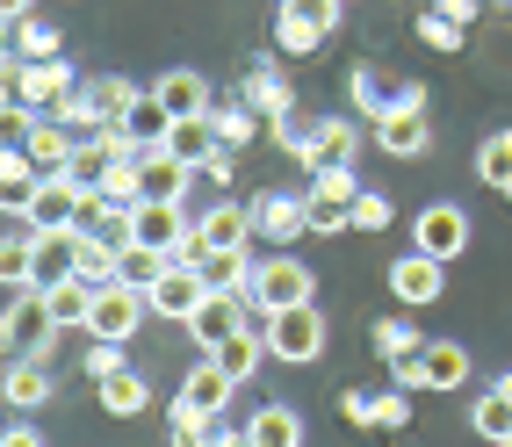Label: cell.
I'll return each mask as SVG.
<instances>
[{
  "label": "cell",
  "instance_id": "1",
  "mask_svg": "<svg viewBox=\"0 0 512 447\" xmlns=\"http://www.w3.org/2000/svg\"><path fill=\"white\" fill-rule=\"evenodd\" d=\"M0 80H8V101H29L37 116H58L65 101L80 94L65 58H8V65H0Z\"/></svg>",
  "mask_w": 512,
  "mask_h": 447
},
{
  "label": "cell",
  "instance_id": "2",
  "mask_svg": "<svg viewBox=\"0 0 512 447\" xmlns=\"http://www.w3.org/2000/svg\"><path fill=\"white\" fill-rule=\"evenodd\" d=\"M58 332H65V325L51 318L44 289H8V318H0V347H8L15 361H44Z\"/></svg>",
  "mask_w": 512,
  "mask_h": 447
},
{
  "label": "cell",
  "instance_id": "3",
  "mask_svg": "<svg viewBox=\"0 0 512 447\" xmlns=\"http://www.w3.org/2000/svg\"><path fill=\"white\" fill-rule=\"evenodd\" d=\"M318 296V274L303 267L296 253H267L260 267H253V289H246V303L260 318H275V311H296V303H311Z\"/></svg>",
  "mask_w": 512,
  "mask_h": 447
},
{
  "label": "cell",
  "instance_id": "4",
  "mask_svg": "<svg viewBox=\"0 0 512 447\" xmlns=\"http://www.w3.org/2000/svg\"><path fill=\"white\" fill-rule=\"evenodd\" d=\"M260 332H267V354H275V361H289V368H311V361L325 354V339H332L318 303H296V311L260 318Z\"/></svg>",
  "mask_w": 512,
  "mask_h": 447
},
{
  "label": "cell",
  "instance_id": "5",
  "mask_svg": "<svg viewBox=\"0 0 512 447\" xmlns=\"http://www.w3.org/2000/svg\"><path fill=\"white\" fill-rule=\"evenodd\" d=\"M145 318H152L145 289H130L123 274H116V282H101V289H94V318H87V332H94V339H116V347H130Z\"/></svg>",
  "mask_w": 512,
  "mask_h": 447
},
{
  "label": "cell",
  "instance_id": "6",
  "mask_svg": "<svg viewBox=\"0 0 512 447\" xmlns=\"http://www.w3.org/2000/svg\"><path fill=\"white\" fill-rule=\"evenodd\" d=\"M469 210H455V202H426V210L412 217V246L433 253V260H462L469 253Z\"/></svg>",
  "mask_w": 512,
  "mask_h": 447
},
{
  "label": "cell",
  "instance_id": "7",
  "mask_svg": "<svg viewBox=\"0 0 512 447\" xmlns=\"http://www.w3.org/2000/svg\"><path fill=\"white\" fill-rule=\"evenodd\" d=\"M246 311H253L246 296H224V289H210V296H202L195 311H188V339H195L202 354H217V347H231V339L246 332Z\"/></svg>",
  "mask_w": 512,
  "mask_h": 447
},
{
  "label": "cell",
  "instance_id": "8",
  "mask_svg": "<svg viewBox=\"0 0 512 447\" xmlns=\"http://www.w3.org/2000/svg\"><path fill=\"white\" fill-rule=\"evenodd\" d=\"M347 94H354V109H361L368 123H383L390 109H426V87H419V80H383L375 65H354Z\"/></svg>",
  "mask_w": 512,
  "mask_h": 447
},
{
  "label": "cell",
  "instance_id": "9",
  "mask_svg": "<svg viewBox=\"0 0 512 447\" xmlns=\"http://www.w3.org/2000/svg\"><path fill=\"white\" fill-rule=\"evenodd\" d=\"M195 231V217L181 210V202H166V195H145L138 210H130V224H123V238H138V246H159L166 260H174V246Z\"/></svg>",
  "mask_w": 512,
  "mask_h": 447
},
{
  "label": "cell",
  "instance_id": "10",
  "mask_svg": "<svg viewBox=\"0 0 512 447\" xmlns=\"http://www.w3.org/2000/svg\"><path fill=\"white\" fill-rule=\"evenodd\" d=\"M440 289H448V260H433V253H404L390 260V296L404 303V311H426V303H440Z\"/></svg>",
  "mask_w": 512,
  "mask_h": 447
},
{
  "label": "cell",
  "instance_id": "11",
  "mask_svg": "<svg viewBox=\"0 0 512 447\" xmlns=\"http://www.w3.org/2000/svg\"><path fill=\"white\" fill-rule=\"evenodd\" d=\"M303 174H325V166H361V123H347V116H318V130H311V145H303Z\"/></svg>",
  "mask_w": 512,
  "mask_h": 447
},
{
  "label": "cell",
  "instance_id": "12",
  "mask_svg": "<svg viewBox=\"0 0 512 447\" xmlns=\"http://www.w3.org/2000/svg\"><path fill=\"white\" fill-rule=\"evenodd\" d=\"M210 296V282H202V267H166L159 282L145 289V303H152V318H174V325H188V311Z\"/></svg>",
  "mask_w": 512,
  "mask_h": 447
},
{
  "label": "cell",
  "instance_id": "13",
  "mask_svg": "<svg viewBox=\"0 0 512 447\" xmlns=\"http://www.w3.org/2000/svg\"><path fill=\"white\" fill-rule=\"evenodd\" d=\"M231 397H238V375H231L217 354H202V361L181 375V404H188V411H231Z\"/></svg>",
  "mask_w": 512,
  "mask_h": 447
},
{
  "label": "cell",
  "instance_id": "14",
  "mask_svg": "<svg viewBox=\"0 0 512 447\" xmlns=\"http://www.w3.org/2000/svg\"><path fill=\"white\" fill-rule=\"evenodd\" d=\"M152 101H159V109L166 116H174V123H188V116H210V80H202V73H188V65H174V73H159V87H152Z\"/></svg>",
  "mask_w": 512,
  "mask_h": 447
},
{
  "label": "cell",
  "instance_id": "15",
  "mask_svg": "<svg viewBox=\"0 0 512 447\" xmlns=\"http://www.w3.org/2000/svg\"><path fill=\"white\" fill-rule=\"evenodd\" d=\"M375 145H383L390 159H426V152H433V123H426V109H390L383 123H375Z\"/></svg>",
  "mask_w": 512,
  "mask_h": 447
},
{
  "label": "cell",
  "instance_id": "16",
  "mask_svg": "<svg viewBox=\"0 0 512 447\" xmlns=\"http://www.w3.org/2000/svg\"><path fill=\"white\" fill-rule=\"evenodd\" d=\"M253 231L282 246V238H303V231H311V210H303V195L267 188V195H253Z\"/></svg>",
  "mask_w": 512,
  "mask_h": 447
},
{
  "label": "cell",
  "instance_id": "17",
  "mask_svg": "<svg viewBox=\"0 0 512 447\" xmlns=\"http://www.w3.org/2000/svg\"><path fill=\"white\" fill-rule=\"evenodd\" d=\"M238 94H246L267 123H275V116H296V87H289V73H282L275 58H253V73H246V87H238Z\"/></svg>",
  "mask_w": 512,
  "mask_h": 447
},
{
  "label": "cell",
  "instance_id": "18",
  "mask_svg": "<svg viewBox=\"0 0 512 447\" xmlns=\"http://www.w3.org/2000/svg\"><path fill=\"white\" fill-rule=\"evenodd\" d=\"M73 145H80V137L65 130L58 116H29V130H22V152L37 159L44 174H65V166H73Z\"/></svg>",
  "mask_w": 512,
  "mask_h": 447
},
{
  "label": "cell",
  "instance_id": "19",
  "mask_svg": "<svg viewBox=\"0 0 512 447\" xmlns=\"http://www.w3.org/2000/svg\"><path fill=\"white\" fill-rule=\"evenodd\" d=\"M253 246H210V253H202V282H210V289H224V296H246L253 289Z\"/></svg>",
  "mask_w": 512,
  "mask_h": 447
},
{
  "label": "cell",
  "instance_id": "20",
  "mask_svg": "<svg viewBox=\"0 0 512 447\" xmlns=\"http://www.w3.org/2000/svg\"><path fill=\"white\" fill-rule=\"evenodd\" d=\"M195 231H202V246H253V202H217V210H202L195 217Z\"/></svg>",
  "mask_w": 512,
  "mask_h": 447
},
{
  "label": "cell",
  "instance_id": "21",
  "mask_svg": "<svg viewBox=\"0 0 512 447\" xmlns=\"http://www.w3.org/2000/svg\"><path fill=\"white\" fill-rule=\"evenodd\" d=\"M37 188H44V166L29 159L22 145H8V152H0V202H8V217H22Z\"/></svg>",
  "mask_w": 512,
  "mask_h": 447
},
{
  "label": "cell",
  "instance_id": "22",
  "mask_svg": "<svg viewBox=\"0 0 512 447\" xmlns=\"http://www.w3.org/2000/svg\"><path fill=\"white\" fill-rule=\"evenodd\" d=\"M87 101H94V116H101V130H116V123H130L145 109V94L130 87L123 73H101V80H87Z\"/></svg>",
  "mask_w": 512,
  "mask_h": 447
},
{
  "label": "cell",
  "instance_id": "23",
  "mask_svg": "<svg viewBox=\"0 0 512 447\" xmlns=\"http://www.w3.org/2000/svg\"><path fill=\"white\" fill-rule=\"evenodd\" d=\"M419 368H426V390H462L469 383V347L462 339H426Z\"/></svg>",
  "mask_w": 512,
  "mask_h": 447
},
{
  "label": "cell",
  "instance_id": "24",
  "mask_svg": "<svg viewBox=\"0 0 512 447\" xmlns=\"http://www.w3.org/2000/svg\"><path fill=\"white\" fill-rule=\"evenodd\" d=\"M101 411H116V419H138V411H152V383L138 368H116V375H101Z\"/></svg>",
  "mask_w": 512,
  "mask_h": 447
},
{
  "label": "cell",
  "instance_id": "25",
  "mask_svg": "<svg viewBox=\"0 0 512 447\" xmlns=\"http://www.w3.org/2000/svg\"><path fill=\"white\" fill-rule=\"evenodd\" d=\"M246 440H253V447H303V419H296V404H260L253 419H246Z\"/></svg>",
  "mask_w": 512,
  "mask_h": 447
},
{
  "label": "cell",
  "instance_id": "26",
  "mask_svg": "<svg viewBox=\"0 0 512 447\" xmlns=\"http://www.w3.org/2000/svg\"><path fill=\"white\" fill-rule=\"evenodd\" d=\"M210 123H217V137H224L231 152H246L253 137H260V123H267V116L253 109L246 94H231V101H210Z\"/></svg>",
  "mask_w": 512,
  "mask_h": 447
},
{
  "label": "cell",
  "instance_id": "27",
  "mask_svg": "<svg viewBox=\"0 0 512 447\" xmlns=\"http://www.w3.org/2000/svg\"><path fill=\"white\" fill-rule=\"evenodd\" d=\"M224 145V137H217V123L210 116H188V123H166V152H174L181 166H202V159H210Z\"/></svg>",
  "mask_w": 512,
  "mask_h": 447
},
{
  "label": "cell",
  "instance_id": "28",
  "mask_svg": "<svg viewBox=\"0 0 512 447\" xmlns=\"http://www.w3.org/2000/svg\"><path fill=\"white\" fill-rule=\"evenodd\" d=\"M51 390H58V383H51L44 361H8V404H15V411H44Z\"/></svg>",
  "mask_w": 512,
  "mask_h": 447
},
{
  "label": "cell",
  "instance_id": "29",
  "mask_svg": "<svg viewBox=\"0 0 512 447\" xmlns=\"http://www.w3.org/2000/svg\"><path fill=\"white\" fill-rule=\"evenodd\" d=\"M44 303H51L58 325H87L94 318V282H87V274H65V282L44 289Z\"/></svg>",
  "mask_w": 512,
  "mask_h": 447
},
{
  "label": "cell",
  "instance_id": "30",
  "mask_svg": "<svg viewBox=\"0 0 512 447\" xmlns=\"http://www.w3.org/2000/svg\"><path fill=\"white\" fill-rule=\"evenodd\" d=\"M37 238H44V231H29V224H15V238H0V282H8V289H29V267H37Z\"/></svg>",
  "mask_w": 512,
  "mask_h": 447
},
{
  "label": "cell",
  "instance_id": "31",
  "mask_svg": "<svg viewBox=\"0 0 512 447\" xmlns=\"http://www.w3.org/2000/svg\"><path fill=\"white\" fill-rule=\"evenodd\" d=\"M469 433H476V440H491V447L512 440V397H505V390H484V397L469 404Z\"/></svg>",
  "mask_w": 512,
  "mask_h": 447
},
{
  "label": "cell",
  "instance_id": "32",
  "mask_svg": "<svg viewBox=\"0 0 512 447\" xmlns=\"http://www.w3.org/2000/svg\"><path fill=\"white\" fill-rule=\"evenodd\" d=\"M368 347L383 354V361H404V354H419V347H426V332H419L412 318L397 311V318H375V332H368Z\"/></svg>",
  "mask_w": 512,
  "mask_h": 447
},
{
  "label": "cell",
  "instance_id": "33",
  "mask_svg": "<svg viewBox=\"0 0 512 447\" xmlns=\"http://www.w3.org/2000/svg\"><path fill=\"white\" fill-rule=\"evenodd\" d=\"M318 44H325V29L303 15V8H275V51L303 58V51H318Z\"/></svg>",
  "mask_w": 512,
  "mask_h": 447
},
{
  "label": "cell",
  "instance_id": "34",
  "mask_svg": "<svg viewBox=\"0 0 512 447\" xmlns=\"http://www.w3.org/2000/svg\"><path fill=\"white\" fill-rule=\"evenodd\" d=\"M476 181H491L498 195L512 188V130H498V137H484V145H476Z\"/></svg>",
  "mask_w": 512,
  "mask_h": 447
},
{
  "label": "cell",
  "instance_id": "35",
  "mask_svg": "<svg viewBox=\"0 0 512 447\" xmlns=\"http://www.w3.org/2000/svg\"><path fill=\"white\" fill-rule=\"evenodd\" d=\"M166 267H174V260H166L159 246H138V238H123V282H130V289H152Z\"/></svg>",
  "mask_w": 512,
  "mask_h": 447
},
{
  "label": "cell",
  "instance_id": "36",
  "mask_svg": "<svg viewBox=\"0 0 512 447\" xmlns=\"http://www.w3.org/2000/svg\"><path fill=\"white\" fill-rule=\"evenodd\" d=\"M217 361H224V368L238 375V383H253V368L267 361V332H253V325H246V332L231 339V347H217Z\"/></svg>",
  "mask_w": 512,
  "mask_h": 447
},
{
  "label": "cell",
  "instance_id": "37",
  "mask_svg": "<svg viewBox=\"0 0 512 447\" xmlns=\"http://www.w3.org/2000/svg\"><path fill=\"white\" fill-rule=\"evenodd\" d=\"M412 29H419V44H426V51H462V37H469V29H462L455 15H440V8H419Z\"/></svg>",
  "mask_w": 512,
  "mask_h": 447
},
{
  "label": "cell",
  "instance_id": "38",
  "mask_svg": "<svg viewBox=\"0 0 512 447\" xmlns=\"http://www.w3.org/2000/svg\"><path fill=\"white\" fill-rule=\"evenodd\" d=\"M15 58H65V37L29 15V22H15Z\"/></svg>",
  "mask_w": 512,
  "mask_h": 447
},
{
  "label": "cell",
  "instance_id": "39",
  "mask_svg": "<svg viewBox=\"0 0 512 447\" xmlns=\"http://www.w3.org/2000/svg\"><path fill=\"white\" fill-rule=\"evenodd\" d=\"M412 426V390H375V433H404Z\"/></svg>",
  "mask_w": 512,
  "mask_h": 447
},
{
  "label": "cell",
  "instance_id": "40",
  "mask_svg": "<svg viewBox=\"0 0 512 447\" xmlns=\"http://www.w3.org/2000/svg\"><path fill=\"white\" fill-rule=\"evenodd\" d=\"M267 130H275V145H282L289 159H303V145H311V130H318V116H275Z\"/></svg>",
  "mask_w": 512,
  "mask_h": 447
},
{
  "label": "cell",
  "instance_id": "41",
  "mask_svg": "<svg viewBox=\"0 0 512 447\" xmlns=\"http://www.w3.org/2000/svg\"><path fill=\"white\" fill-rule=\"evenodd\" d=\"M390 217H397V210H390V195H375V188L354 195V231H390Z\"/></svg>",
  "mask_w": 512,
  "mask_h": 447
},
{
  "label": "cell",
  "instance_id": "42",
  "mask_svg": "<svg viewBox=\"0 0 512 447\" xmlns=\"http://www.w3.org/2000/svg\"><path fill=\"white\" fill-rule=\"evenodd\" d=\"M195 181H210V188H231V181H238V159H231V145H217L210 159H202V166H195Z\"/></svg>",
  "mask_w": 512,
  "mask_h": 447
},
{
  "label": "cell",
  "instance_id": "43",
  "mask_svg": "<svg viewBox=\"0 0 512 447\" xmlns=\"http://www.w3.org/2000/svg\"><path fill=\"white\" fill-rule=\"evenodd\" d=\"M339 419H347L354 433H368L375 426V397L368 390H339Z\"/></svg>",
  "mask_w": 512,
  "mask_h": 447
},
{
  "label": "cell",
  "instance_id": "44",
  "mask_svg": "<svg viewBox=\"0 0 512 447\" xmlns=\"http://www.w3.org/2000/svg\"><path fill=\"white\" fill-rule=\"evenodd\" d=\"M116 368H123V347H116V339H94V354H87V375L101 383V375H116Z\"/></svg>",
  "mask_w": 512,
  "mask_h": 447
},
{
  "label": "cell",
  "instance_id": "45",
  "mask_svg": "<svg viewBox=\"0 0 512 447\" xmlns=\"http://www.w3.org/2000/svg\"><path fill=\"white\" fill-rule=\"evenodd\" d=\"M289 8H303V15H311L325 37H332V29H339V8H347V0H289Z\"/></svg>",
  "mask_w": 512,
  "mask_h": 447
},
{
  "label": "cell",
  "instance_id": "46",
  "mask_svg": "<svg viewBox=\"0 0 512 447\" xmlns=\"http://www.w3.org/2000/svg\"><path fill=\"white\" fill-rule=\"evenodd\" d=\"M419 354H426V347H419ZM419 354L390 361V383H397V390H426V368H419Z\"/></svg>",
  "mask_w": 512,
  "mask_h": 447
},
{
  "label": "cell",
  "instance_id": "47",
  "mask_svg": "<svg viewBox=\"0 0 512 447\" xmlns=\"http://www.w3.org/2000/svg\"><path fill=\"white\" fill-rule=\"evenodd\" d=\"M0 447H44V433H37V426H8V433H0Z\"/></svg>",
  "mask_w": 512,
  "mask_h": 447
},
{
  "label": "cell",
  "instance_id": "48",
  "mask_svg": "<svg viewBox=\"0 0 512 447\" xmlns=\"http://www.w3.org/2000/svg\"><path fill=\"white\" fill-rule=\"evenodd\" d=\"M433 8H440V15H455V22H462V29H469V22H476V0H433Z\"/></svg>",
  "mask_w": 512,
  "mask_h": 447
},
{
  "label": "cell",
  "instance_id": "49",
  "mask_svg": "<svg viewBox=\"0 0 512 447\" xmlns=\"http://www.w3.org/2000/svg\"><path fill=\"white\" fill-rule=\"evenodd\" d=\"M29 8H37V0H0V15H8V22H29Z\"/></svg>",
  "mask_w": 512,
  "mask_h": 447
},
{
  "label": "cell",
  "instance_id": "50",
  "mask_svg": "<svg viewBox=\"0 0 512 447\" xmlns=\"http://www.w3.org/2000/svg\"><path fill=\"white\" fill-rule=\"evenodd\" d=\"M491 390H505V397H512V368H505V375H498V383H491Z\"/></svg>",
  "mask_w": 512,
  "mask_h": 447
},
{
  "label": "cell",
  "instance_id": "51",
  "mask_svg": "<svg viewBox=\"0 0 512 447\" xmlns=\"http://www.w3.org/2000/svg\"><path fill=\"white\" fill-rule=\"evenodd\" d=\"M267 8H289V0H267Z\"/></svg>",
  "mask_w": 512,
  "mask_h": 447
},
{
  "label": "cell",
  "instance_id": "52",
  "mask_svg": "<svg viewBox=\"0 0 512 447\" xmlns=\"http://www.w3.org/2000/svg\"><path fill=\"white\" fill-rule=\"evenodd\" d=\"M231 447H253V440H231Z\"/></svg>",
  "mask_w": 512,
  "mask_h": 447
},
{
  "label": "cell",
  "instance_id": "53",
  "mask_svg": "<svg viewBox=\"0 0 512 447\" xmlns=\"http://www.w3.org/2000/svg\"><path fill=\"white\" fill-rule=\"evenodd\" d=\"M498 447H512V440H498Z\"/></svg>",
  "mask_w": 512,
  "mask_h": 447
},
{
  "label": "cell",
  "instance_id": "54",
  "mask_svg": "<svg viewBox=\"0 0 512 447\" xmlns=\"http://www.w3.org/2000/svg\"><path fill=\"white\" fill-rule=\"evenodd\" d=\"M505 8H512V0H505Z\"/></svg>",
  "mask_w": 512,
  "mask_h": 447
}]
</instances>
